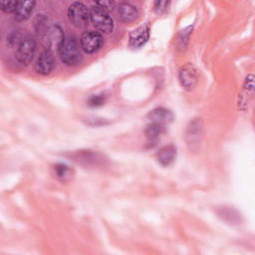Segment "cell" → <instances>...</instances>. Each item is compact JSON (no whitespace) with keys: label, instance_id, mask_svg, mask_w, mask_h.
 Returning <instances> with one entry per match:
<instances>
[{"label":"cell","instance_id":"4","mask_svg":"<svg viewBox=\"0 0 255 255\" xmlns=\"http://www.w3.org/2000/svg\"><path fill=\"white\" fill-rule=\"evenodd\" d=\"M68 18L75 27L85 28L91 20L90 9L82 2H73L68 8Z\"/></svg>","mask_w":255,"mask_h":255},{"label":"cell","instance_id":"23","mask_svg":"<svg viewBox=\"0 0 255 255\" xmlns=\"http://www.w3.org/2000/svg\"><path fill=\"white\" fill-rule=\"evenodd\" d=\"M18 39V35H17V32L16 31H14V32H12L9 36H8V38H7V42H8V45L9 46H12V45H14L15 43H16V40Z\"/></svg>","mask_w":255,"mask_h":255},{"label":"cell","instance_id":"11","mask_svg":"<svg viewBox=\"0 0 255 255\" xmlns=\"http://www.w3.org/2000/svg\"><path fill=\"white\" fill-rule=\"evenodd\" d=\"M201 136V124L198 119L192 121L186 129L185 139L190 148H193L194 145H197L200 141Z\"/></svg>","mask_w":255,"mask_h":255},{"label":"cell","instance_id":"18","mask_svg":"<svg viewBox=\"0 0 255 255\" xmlns=\"http://www.w3.org/2000/svg\"><path fill=\"white\" fill-rule=\"evenodd\" d=\"M107 102V96L105 94H97V95H92L88 100H87V105L91 108H98L102 107L105 105Z\"/></svg>","mask_w":255,"mask_h":255},{"label":"cell","instance_id":"12","mask_svg":"<svg viewBox=\"0 0 255 255\" xmlns=\"http://www.w3.org/2000/svg\"><path fill=\"white\" fill-rule=\"evenodd\" d=\"M117 13H118L119 19L125 23H129L134 21L138 14L135 6L127 2H123L119 4L117 8Z\"/></svg>","mask_w":255,"mask_h":255},{"label":"cell","instance_id":"21","mask_svg":"<svg viewBox=\"0 0 255 255\" xmlns=\"http://www.w3.org/2000/svg\"><path fill=\"white\" fill-rule=\"evenodd\" d=\"M169 4H170L169 1H156L153 4L154 11L157 14H163V13H165L168 10Z\"/></svg>","mask_w":255,"mask_h":255},{"label":"cell","instance_id":"19","mask_svg":"<svg viewBox=\"0 0 255 255\" xmlns=\"http://www.w3.org/2000/svg\"><path fill=\"white\" fill-rule=\"evenodd\" d=\"M48 19L45 17V15H42V14H38L37 17L35 18L34 20V28H35V31L42 35L43 32L46 30V28L48 27Z\"/></svg>","mask_w":255,"mask_h":255},{"label":"cell","instance_id":"13","mask_svg":"<svg viewBox=\"0 0 255 255\" xmlns=\"http://www.w3.org/2000/svg\"><path fill=\"white\" fill-rule=\"evenodd\" d=\"M147 118L151 121V123H156L164 126L165 124H168L172 121L173 115L170 111L164 108H156L148 113Z\"/></svg>","mask_w":255,"mask_h":255},{"label":"cell","instance_id":"7","mask_svg":"<svg viewBox=\"0 0 255 255\" xmlns=\"http://www.w3.org/2000/svg\"><path fill=\"white\" fill-rule=\"evenodd\" d=\"M178 79L181 86L185 90L191 91L197 84V80H198L197 70L192 64L186 63L179 69Z\"/></svg>","mask_w":255,"mask_h":255},{"label":"cell","instance_id":"17","mask_svg":"<svg viewBox=\"0 0 255 255\" xmlns=\"http://www.w3.org/2000/svg\"><path fill=\"white\" fill-rule=\"evenodd\" d=\"M53 170H54V174L56 175V177L60 180L66 181L67 179H69L72 175V169L70 166H68L65 163H57L53 166Z\"/></svg>","mask_w":255,"mask_h":255},{"label":"cell","instance_id":"10","mask_svg":"<svg viewBox=\"0 0 255 255\" xmlns=\"http://www.w3.org/2000/svg\"><path fill=\"white\" fill-rule=\"evenodd\" d=\"M74 160L78 163L84 164V165H99L100 162L103 160V157L97 152H94L92 150H80L73 155Z\"/></svg>","mask_w":255,"mask_h":255},{"label":"cell","instance_id":"6","mask_svg":"<svg viewBox=\"0 0 255 255\" xmlns=\"http://www.w3.org/2000/svg\"><path fill=\"white\" fill-rule=\"evenodd\" d=\"M80 44L81 48L86 53L93 54L102 48L104 44V38L97 31H86L80 38Z\"/></svg>","mask_w":255,"mask_h":255},{"label":"cell","instance_id":"8","mask_svg":"<svg viewBox=\"0 0 255 255\" xmlns=\"http://www.w3.org/2000/svg\"><path fill=\"white\" fill-rule=\"evenodd\" d=\"M55 68V59L51 51L45 50L39 56L36 64L35 70L40 75H49Z\"/></svg>","mask_w":255,"mask_h":255},{"label":"cell","instance_id":"15","mask_svg":"<svg viewBox=\"0 0 255 255\" xmlns=\"http://www.w3.org/2000/svg\"><path fill=\"white\" fill-rule=\"evenodd\" d=\"M176 155V148L172 144L162 146L156 153V158L162 166L169 165Z\"/></svg>","mask_w":255,"mask_h":255},{"label":"cell","instance_id":"2","mask_svg":"<svg viewBox=\"0 0 255 255\" xmlns=\"http://www.w3.org/2000/svg\"><path fill=\"white\" fill-rule=\"evenodd\" d=\"M90 17L94 27L105 34H110L114 30V20L109 12L94 4L90 8Z\"/></svg>","mask_w":255,"mask_h":255},{"label":"cell","instance_id":"9","mask_svg":"<svg viewBox=\"0 0 255 255\" xmlns=\"http://www.w3.org/2000/svg\"><path fill=\"white\" fill-rule=\"evenodd\" d=\"M149 37V29L146 25L140 26L129 33L128 44L132 48H139L143 46Z\"/></svg>","mask_w":255,"mask_h":255},{"label":"cell","instance_id":"14","mask_svg":"<svg viewBox=\"0 0 255 255\" xmlns=\"http://www.w3.org/2000/svg\"><path fill=\"white\" fill-rule=\"evenodd\" d=\"M36 1H19L18 7L14 12V19L18 22L28 19L35 8Z\"/></svg>","mask_w":255,"mask_h":255},{"label":"cell","instance_id":"16","mask_svg":"<svg viewBox=\"0 0 255 255\" xmlns=\"http://www.w3.org/2000/svg\"><path fill=\"white\" fill-rule=\"evenodd\" d=\"M164 131V126L156 123H151L149 126H147L145 129V135L147 138V144L148 146H153L160 136L161 133Z\"/></svg>","mask_w":255,"mask_h":255},{"label":"cell","instance_id":"1","mask_svg":"<svg viewBox=\"0 0 255 255\" xmlns=\"http://www.w3.org/2000/svg\"><path fill=\"white\" fill-rule=\"evenodd\" d=\"M58 52L62 62L68 66H76L82 61V54L78 39L73 35L65 37V40Z\"/></svg>","mask_w":255,"mask_h":255},{"label":"cell","instance_id":"3","mask_svg":"<svg viewBox=\"0 0 255 255\" xmlns=\"http://www.w3.org/2000/svg\"><path fill=\"white\" fill-rule=\"evenodd\" d=\"M64 40V31L58 24L49 25L41 35V42L43 47L51 52L53 50H59Z\"/></svg>","mask_w":255,"mask_h":255},{"label":"cell","instance_id":"5","mask_svg":"<svg viewBox=\"0 0 255 255\" xmlns=\"http://www.w3.org/2000/svg\"><path fill=\"white\" fill-rule=\"evenodd\" d=\"M36 51V40L33 36L27 35L18 44L15 57L17 61L23 65L29 64Z\"/></svg>","mask_w":255,"mask_h":255},{"label":"cell","instance_id":"22","mask_svg":"<svg viewBox=\"0 0 255 255\" xmlns=\"http://www.w3.org/2000/svg\"><path fill=\"white\" fill-rule=\"evenodd\" d=\"M96 5H98L99 7H101L102 9H104L105 11L109 12V11L114 10V8H115V6H116V3H115V1L104 0V1H98V2H96Z\"/></svg>","mask_w":255,"mask_h":255},{"label":"cell","instance_id":"20","mask_svg":"<svg viewBox=\"0 0 255 255\" xmlns=\"http://www.w3.org/2000/svg\"><path fill=\"white\" fill-rule=\"evenodd\" d=\"M18 4H19V1H1L0 8L3 12L12 13L16 11Z\"/></svg>","mask_w":255,"mask_h":255}]
</instances>
